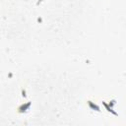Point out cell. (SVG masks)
<instances>
[{
	"label": "cell",
	"mask_w": 126,
	"mask_h": 126,
	"mask_svg": "<svg viewBox=\"0 0 126 126\" xmlns=\"http://www.w3.org/2000/svg\"><path fill=\"white\" fill-rule=\"evenodd\" d=\"M88 103H89V106H90V108H91V109H95L96 111H100L99 106H98V105H96V104H94L93 101L89 100V101H88Z\"/></svg>",
	"instance_id": "obj_3"
},
{
	"label": "cell",
	"mask_w": 126,
	"mask_h": 126,
	"mask_svg": "<svg viewBox=\"0 0 126 126\" xmlns=\"http://www.w3.org/2000/svg\"><path fill=\"white\" fill-rule=\"evenodd\" d=\"M102 104L105 106V108H106V110H107V111H109V112L113 113V114H114V115H116V116L118 115V114H117L115 111H113V109H112V106L115 104V100H114V99H113V100H111V105H110V107H109V105H108L105 101H102ZM109 104H110V103H109Z\"/></svg>",
	"instance_id": "obj_1"
},
{
	"label": "cell",
	"mask_w": 126,
	"mask_h": 126,
	"mask_svg": "<svg viewBox=\"0 0 126 126\" xmlns=\"http://www.w3.org/2000/svg\"><path fill=\"white\" fill-rule=\"evenodd\" d=\"M30 106H31V102L29 101V102H27L26 104H22V105L18 108V110H19L20 113H22V112H26V111H28V109L30 108Z\"/></svg>",
	"instance_id": "obj_2"
}]
</instances>
